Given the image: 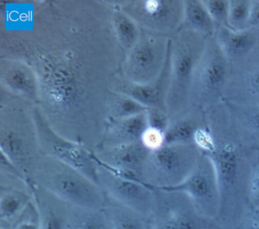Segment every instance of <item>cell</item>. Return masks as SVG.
I'll list each match as a JSON object with an SVG mask.
<instances>
[{
    "mask_svg": "<svg viewBox=\"0 0 259 229\" xmlns=\"http://www.w3.org/2000/svg\"><path fill=\"white\" fill-rule=\"evenodd\" d=\"M13 229H41L40 212L35 218L33 217V214L31 217H22L18 221Z\"/></svg>",
    "mask_w": 259,
    "mask_h": 229,
    "instance_id": "obj_35",
    "label": "cell"
},
{
    "mask_svg": "<svg viewBox=\"0 0 259 229\" xmlns=\"http://www.w3.org/2000/svg\"><path fill=\"white\" fill-rule=\"evenodd\" d=\"M19 115L6 116L7 120L2 118L0 127V148L1 153L10 159L26 179L29 185L28 171L35 165L33 160L36 150L39 148L37 133L34 120L29 121H21L23 117Z\"/></svg>",
    "mask_w": 259,
    "mask_h": 229,
    "instance_id": "obj_11",
    "label": "cell"
},
{
    "mask_svg": "<svg viewBox=\"0 0 259 229\" xmlns=\"http://www.w3.org/2000/svg\"><path fill=\"white\" fill-rule=\"evenodd\" d=\"M229 110L238 122L259 139V106L242 105L226 101Z\"/></svg>",
    "mask_w": 259,
    "mask_h": 229,
    "instance_id": "obj_27",
    "label": "cell"
},
{
    "mask_svg": "<svg viewBox=\"0 0 259 229\" xmlns=\"http://www.w3.org/2000/svg\"><path fill=\"white\" fill-rule=\"evenodd\" d=\"M74 209L76 212L66 222L65 229H112L103 209Z\"/></svg>",
    "mask_w": 259,
    "mask_h": 229,
    "instance_id": "obj_26",
    "label": "cell"
},
{
    "mask_svg": "<svg viewBox=\"0 0 259 229\" xmlns=\"http://www.w3.org/2000/svg\"><path fill=\"white\" fill-rule=\"evenodd\" d=\"M148 127L147 111L130 118L109 119L100 144V149L110 148L140 141Z\"/></svg>",
    "mask_w": 259,
    "mask_h": 229,
    "instance_id": "obj_18",
    "label": "cell"
},
{
    "mask_svg": "<svg viewBox=\"0 0 259 229\" xmlns=\"http://www.w3.org/2000/svg\"><path fill=\"white\" fill-rule=\"evenodd\" d=\"M98 185L107 197L140 214L147 221L152 215L155 191L143 181L119 177L99 165Z\"/></svg>",
    "mask_w": 259,
    "mask_h": 229,
    "instance_id": "obj_13",
    "label": "cell"
},
{
    "mask_svg": "<svg viewBox=\"0 0 259 229\" xmlns=\"http://www.w3.org/2000/svg\"><path fill=\"white\" fill-rule=\"evenodd\" d=\"M172 191L184 193L205 216L217 219L220 209L219 184L211 161L201 155L192 172Z\"/></svg>",
    "mask_w": 259,
    "mask_h": 229,
    "instance_id": "obj_12",
    "label": "cell"
},
{
    "mask_svg": "<svg viewBox=\"0 0 259 229\" xmlns=\"http://www.w3.org/2000/svg\"><path fill=\"white\" fill-rule=\"evenodd\" d=\"M214 37L230 63L246 57L259 45L258 36L254 29L236 31L228 27H218Z\"/></svg>",
    "mask_w": 259,
    "mask_h": 229,
    "instance_id": "obj_19",
    "label": "cell"
},
{
    "mask_svg": "<svg viewBox=\"0 0 259 229\" xmlns=\"http://www.w3.org/2000/svg\"><path fill=\"white\" fill-rule=\"evenodd\" d=\"M230 70V62L214 35L209 36L194 73L190 91L191 108L206 112L222 101Z\"/></svg>",
    "mask_w": 259,
    "mask_h": 229,
    "instance_id": "obj_6",
    "label": "cell"
},
{
    "mask_svg": "<svg viewBox=\"0 0 259 229\" xmlns=\"http://www.w3.org/2000/svg\"><path fill=\"white\" fill-rule=\"evenodd\" d=\"M183 27L206 37L214 35L217 27L203 0H183Z\"/></svg>",
    "mask_w": 259,
    "mask_h": 229,
    "instance_id": "obj_21",
    "label": "cell"
},
{
    "mask_svg": "<svg viewBox=\"0 0 259 229\" xmlns=\"http://www.w3.org/2000/svg\"><path fill=\"white\" fill-rule=\"evenodd\" d=\"M205 126L206 112L198 108H191L186 113L171 120L165 133V144H194L195 132Z\"/></svg>",
    "mask_w": 259,
    "mask_h": 229,
    "instance_id": "obj_20",
    "label": "cell"
},
{
    "mask_svg": "<svg viewBox=\"0 0 259 229\" xmlns=\"http://www.w3.org/2000/svg\"><path fill=\"white\" fill-rule=\"evenodd\" d=\"M251 7V0H229L227 27L236 31L249 29Z\"/></svg>",
    "mask_w": 259,
    "mask_h": 229,
    "instance_id": "obj_28",
    "label": "cell"
},
{
    "mask_svg": "<svg viewBox=\"0 0 259 229\" xmlns=\"http://www.w3.org/2000/svg\"><path fill=\"white\" fill-rule=\"evenodd\" d=\"M112 25L116 39L124 51L130 52L137 43L142 30L134 20L116 5L112 12Z\"/></svg>",
    "mask_w": 259,
    "mask_h": 229,
    "instance_id": "obj_23",
    "label": "cell"
},
{
    "mask_svg": "<svg viewBox=\"0 0 259 229\" xmlns=\"http://www.w3.org/2000/svg\"><path fill=\"white\" fill-rule=\"evenodd\" d=\"M34 168L37 183L73 208L102 210L107 195L98 184L60 161L47 156Z\"/></svg>",
    "mask_w": 259,
    "mask_h": 229,
    "instance_id": "obj_3",
    "label": "cell"
},
{
    "mask_svg": "<svg viewBox=\"0 0 259 229\" xmlns=\"http://www.w3.org/2000/svg\"><path fill=\"white\" fill-rule=\"evenodd\" d=\"M103 210L112 229H148L147 220L140 214L107 196Z\"/></svg>",
    "mask_w": 259,
    "mask_h": 229,
    "instance_id": "obj_22",
    "label": "cell"
},
{
    "mask_svg": "<svg viewBox=\"0 0 259 229\" xmlns=\"http://www.w3.org/2000/svg\"><path fill=\"white\" fill-rule=\"evenodd\" d=\"M1 229H8V228H7V226H4V224H2V225H1Z\"/></svg>",
    "mask_w": 259,
    "mask_h": 229,
    "instance_id": "obj_37",
    "label": "cell"
},
{
    "mask_svg": "<svg viewBox=\"0 0 259 229\" xmlns=\"http://www.w3.org/2000/svg\"><path fill=\"white\" fill-rule=\"evenodd\" d=\"M217 28L227 27L229 0H203Z\"/></svg>",
    "mask_w": 259,
    "mask_h": 229,
    "instance_id": "obj_29",
    "label": "cell"
},
{
    "mask_svg": "<svg viewBox=\"0 0 259 229\" xmlns=\"http://www.w3.org/2000/svg\"><path fill=\"white\" fill-rule=\"evenodd\" d=\"M202 154L195 144H164L148 153L141 179L154 189H172L190 174Z\"/></svg>",
    "mask_w": 259,
    "mask_h": 229,
    "instance_id": "obj_5",
    "label": "cell"
},
{
    "mask_svg": "<svg viewBox=\"0 0 259 229\" xmlns=\"http://www.w3.org/2000/svg\"><path fill=\"white\" fill-rule=\"evenodd\" d=\"M38 53L31 65L39 81V100L53 116L79 114L87 99L85 82L72 59Z\"/></svg>",
    "mask_w": 259,
    "mask_h": 229,
    "instance_id": "obj_2",
    "label": "cell"
},
{
    "mask_svg": "<svg viewBox=\"0 0 259 229\" xmlns=\"http://www.w3.org/2000/svg\"><path fill=\"white\" fill-rule=\"evenodd\" d=\"M171 50V45H170ZM170 82V51L163 71L154 81L148 84H136L123 77H116L113 83L114 92L125 94L136 100L148 109L166 111V100Z\"/></svg>",
    "mask_w": 259,
    "mask_h": 229,
    "instance_id": "obj_16",
    "label": "cell"
},
{
    "mask_svg": "<svg viewBox=\"0 0 259 229\" xmlns=\"http://www.w3.org/2000/svg\"><path fill=\"white\" fill-rule=\"evenodd\" d=\"M254 30H255L256 32H257V36H258L259 39V29H254Z\"/></svg>",
    "mask_w": 259,
    "mask_h": 229,
    "instance_id": "obj_38",
    "label": "cell"
},
{
    "mask_svg": "<svg viewBox=\"0 0 259 229\" xmlns=\"http://www.w3.org/2000/svg\"><path fill=\"white\" fill-rule=\"evenodd\" d=\"M207 38L183 27L171 38L170 82L166 100V112L170 121L191 109L192 79L205 48Z\"/></svg>",
    "mask_w": 259,
    "mask_h": 229,
    "instance_id": "obj_4",
    "label": "cell"
},
{
    "mask_svg": "<svg viewBox=\"0 0 259 229\" xmlns=\"http://www.w3.org/2000/svg\"><path fill=\"white\" fill-rule=\"evenodd\" d=\"M109 119L130 118L144 113L148 108L125 94L113 92L107 100Z\"/></svg>",
    "mask_w": 259,
    "mask_h": 229,
    "instance_id": "obj_24",
    "label": "cell"
},
{
    "mask_svg": "<svg viewBox=\"0 0 259 229\" xmlns=\"http://www.w3.org/2000/svg\"><path fill=\"white\" fill-rule=\"evenodd\" d=\"M118 6L142 31L172 38L183 27L181 0H135Z\"/></svg>",
    "mask_w": 259,
    "mask_h": 229,
    "instance_id": "obj_10",
    "label": "cell"
},
{
    "mask_svg": "<svg viewBox=\"0 0 259 229\" xmlns=\"http://www.w3.org/2000/svg\"><path fill=\"white\" fill-rule=\"evenodd\" d=\"M207 127L214 141L211 161L219 184L220 209L217 221L235 229L250 209L249 181L259 159V139L233 117L224 100L206 111Z\"/></svg>",
    "mask_w": 259,
    "mask_h": 229,
    "instance_id": "obj_1",
    "label": "cell"
},
{
    "mask_svg": "<svg viewBox=\"0 0 259 229\" xmlns=\"http://www.w3.org/2000/svg\"><path fill=\"white\" fill-rule=\"evenodd\" d=\"M230 65L223 100L259 106V45L246 57Z\"/></svg>",
    "mask_w": 259,
    "mask_h": 229,
    "instance_id": "obj_14",
    "label": "cell"
},
{
    "mask_svg": "<svg viewBox=\"0 0 259 229\" xmlns=\"http://www.w3.org/2000/svg\"><path fill=\"white\" fill-rule=\"evenodd\" d=\"M249 203L250 209L259 207V159L250 177Z\"/></svg>",
    "mask_w": 259,
    "mask_h": 229,
    "instance_id": "obj_33",
    "label": "cell"
},
{
    "mask_svg": "<svg viewBox=\"0 0 259 229\" xmlns=\"http://www.w3.org/2000/svg\"><path fill=\"white\" fill-rule=\"evenodd\" d=\"M32 116L39 149L44 154L78 170L98 184L99 164L95 153L79 142L60 134L39 107L33 108Z\"/></svg>",
    "mask_w": 259,
    "mask_h": 229,
    "instance_id": "obj_7",
    "label": "cell"
},
{
    "mask_svg": "<svg viewBox=\"0 0 259 229\" xmlns=\"http://www.w3.org/2000/svg\"><path fill=\"white\" fill-rule=\"evenodd\" d=\"M248 28L259 29V0L251 1Z\"/></svg>",
    "mask_w": 259,
    "mask_h": 229,
    "instance_id": "obj_36",
    "label": "cell"
},
{
    "mask_svg": "<svg viewBox=\"0 0 259 229\" xmlns=\"http://www.w3.org/2000/svg\"><path fill=\"white\" fill-rule=\"evenodd\" d=\"M154 191L155 206L147 221L148 229H226L216 219L203 215L184 193Z\"/></svg>",
    "mask_w": 259,
    "mask_h": 229,
    "instance_id": "obj_8",
    "label": "cell"
},
{
    "mask_svg": "<svg viewBox=\"0 0 259 229\" xmlns=\"http://www.w3.org/2000/svg\"><path fill=\"white\" fill-rule=\"evenodd\" d=\"M149 150L141 141L100 149L95 153L98 164L107 171L125 178L141 180V173Z\"/></svg>",
    "mask_w": 259,
    "mask_h": 229,
    "instance_id": "obj_15",
    "label": "cell"
},
{
    "mask_svg": "<svg viewBox=\"0 0 259 229\" xmlns=\"http://www.w3.org/2000/svg\"><path fill=\"white\" fill-rule=\"evenodd\" d=\"M140 141L149 151H153L164 145L165 133L148 126L142 134Z\"/></svg>",
    "mask_w": 259,
    "mask_h": 229,
    "instance_id": "obj_32",
    "label": "cell"
},
{
    "mask_svg": "<svg viewBox=\"0 0 259 229\" xmlns=\"http://www.w3.org/2000/svg\"><path fill=\"white\" fill-rule=\"evenodd\" d=\"M235 229H259V207L250 209Z\"/></svg>",
    "mask_w": 259,
    "mask_h": 229,
    "instance_id": "obj_34",
    "label": "cell"
},
{
    "mask_svg": "<svg viewBox=\"0 0 259 229\" xmlns=\"http://www.w3.org/2000/svg\"><path fill=\"white\" fill-rule=\"evenodd\" d=\"M36 204L40 212L41 229H65L64 218L49 208L42 209L37 202Z\"/></svg>",
    "mask_w": 259,
    "mask_h": 229,
    "instance_id": "obj_31",
    "label": "cell"
},
{
    "mask_svg": "<svg viewBox=\"0 0 259 229\" xmlns=\"http://www.w3.org/2000/svg\"><path fill=\"white\" fill-rule=\"evenodd\" d=\"M148 126L166 133L170 124V118L167 112L163 109L151 108L147 110Z\"/></svg>",
    "mask_w": 259,
    "mask_h": 229,
    "instance_id": "obj_30",
    "label": "cell"
},
{
    "mask_svg": "<svg viewBox=\"0 0 259 229\" xmlns=\"http://www.w3.org/2000/svg\"><path fill=\"white\" fill-rule=\"evenodd\" d=\"M29 197L17 190L3 191L0 198V218L2 222L10 223L20 217L29 206Z\"/></svg>",
    "mask_w": 259,
    "mask_h": 229,
    "instance_id": "obj_25",
    "label": "cell"
},
{
    "mask_svg": "<svg viewBox=\"0 0 259 229\" xmlns=\"http://www.w3.org/2000/svg\"><path fill=\"white\" fill-rule=\"evenodd\" d=\"M170 45L171 38L142 30L137 43L122 62V77L136 84L154 81L164 68Z\"/></svg>",
    "mask_w": 259,
    "mask_h": 229,
    "instance_id": "obj_9",
    "label": "cell"
},
{
    "mask_svg": "<svg viewBox=\"0 0 259 229\" xmlns=\"http://www.w3.org/2000/svg\"><path fill=\"white\" fill-rule=\"evenodd\" d=\"M1 85L13 95L30 102L39 100V81L31 65L16 59H2Z\"/></svg>",
    "mask_w": 259,
    "mask_h": 229,
    "instance_id": "obj_17",
    "label": "cell"
}]
</instances>
